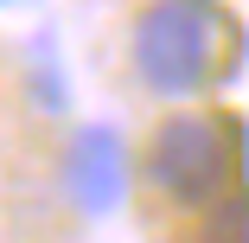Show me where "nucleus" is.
Returning a JSON list of instances; mask_svg holds the SVG:
<instances>
[{
  "instance_id": "nucleus-4",
  "label": "nucleus",
  "mask_w": 249,
  "mask_h": 243,
  "mask_svg": "<svg viewBox=\"0 0 249 243\" xmlns=\"http://www.w3.org/2000/svg\"><path fill=\"white\" fill-rule=\"evenodd\" d=\"M211 211H217V224H211L217 243H249V199H217Z\"/></svg>"
},
{
  "instance_id": "nucleus-1",
  "label": "nucleus",
  "mask_w": 249,
  "mask_h": 243,
  "mask_svg": "<svg viewBox=\"0 0 249 243\" xmlns=\"http://www.w3.org/2000/svg\"><path fill=\"white\" fill-rule=\"evenodd\" d=\"M224 64V13L211 0H147L134 19V71L160 96H205Z\"/></svg>"
},
{
  "instance_id": "nucleus-2",
  "label": "nucleus",
  "mask_w": 249,
  "mask_h": 243,
  "mask_svg": "<svg viewBox=\"0 0 249 243\" xmlns=\"http://www.w3.org/2000/svg\"><path fill=\"white\" fill-rule=\"evenodd\" d=\"M147 179L185 211H211L217 199H230V179H236V134H230V122L211 115V109L166 115L154 128V141H147Z\"/></svg>"
},
{
  "instance_id": "nucleus-3",
  "label": "nucleus",
  "mask_w": 249,
  "mask_h": 243,
  "mask_svg": "<svg viewBox=\"0 0 249 243\" xmlns=\"http://www.w3.org/2000/svg\"><path fill=\"white\" fill-rule=\"evenodd\" d=\"M71 192L83 211H109L122 199V141L109 128H83L71 141Z\"/></svg>"
}]
</instances>
